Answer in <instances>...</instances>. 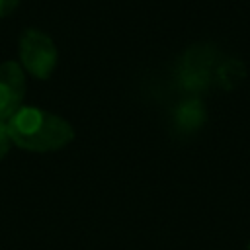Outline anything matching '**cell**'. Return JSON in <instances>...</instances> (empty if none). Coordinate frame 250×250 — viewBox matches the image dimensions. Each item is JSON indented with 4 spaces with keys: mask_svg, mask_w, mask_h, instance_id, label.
Segmentation results:
<instances>
[{
    "mask_svg": "<svg viewBox=\"0 0 250 250\" xmlns=\"http://www.w3.org/2000/svg\"><path fill=\"white\" fill-rule=\"evenodd\" d=\"M219 53L213 45H197L184 55L180 80L189 92H203L213 80Z\"/></svg>",
    "mask_w": 250,
    "mask_h": 250,
    "instance_id": "obj_3",
    "label": "cell"
},
{
    "mask_svg": "<svg viewBox=\"0 0 250 250\" xmlns=\"http://www.w3.org/2000/svg\"><path fill=\"white\" fill-rule=\"evenodd\" d=\"M8 131L12 143L27 152L61 150L74 139V129L64 117L33 105H21L8 119Z\"/></svg>",
    "mask_w": 250,
    "mask_h": 250,
    "instance_id": "obj_1",
    "label": "cell"
},
{
    "mask_svg": "<svg viewBox=\"0 0 250 250\" xmlns=\"http://www.w3.org/2000/svg\"><path fill=\"white\" fill-rule=\"evenodd\" d=\"M18 53H20V66L23 68V72L39 80H47L55 72L59 62V53L51 35L35 27H27L21 33L18 43Z\"/></svg>",
    "mask_w": 250,
    "mask_h": 250,
    "instance_id": "obj_2",
    "label": "cell"
},
{
    "mask_svg": "<svg viewBox=\"0 0 250 250\" xmlns=\"http://www.w3.org/2000/svg\"><path fill=\"white\" fill-rule=\"evenodd\" d=\"M244 76H246V66L242 61L234 57L223 61L215 70V80L223 90H234L236 86H240Z\"/></svg>",
    "mask_w": 250,
    "mask_h": 250,
    "instance_id": "obj_6",
    "label": "cell"
},
{
    "mask_svg": "<svg viewBox=\"0 0 250 250\" xmlns=\"http://www.w3.org/2000/svg\"><path fill=\"white\" fill-rule=\"evenodd\" d=\"M246 250H250V242H248V248H246Z\"/></svg>",
    "mask_w": 250,
    "mask_h": 250,
    "instance_id": "obj_9",
    "label": "cell"
},
{
    "mask_svg": "<svg viewBox=\"0 0 250 250\" xmlns=\"http://www.w3.org/2000/svg\"><path fill=\"white\" fill-rule=\"evenodd\" d=\"M205 105L197 98L184 100L174 111V123L182 133H195L205 123Z\"/></svg>",
    "mask_w": 250,
    "mask_h": 250,
    "instance_id": "obj_5",
    "label": "cell"
},
{
    "mask_svg": "<svg viewBox=\"0 0 250 250\" xmlns=\"http://www.w3.org/2000/svg\"><path fill=\"white\" fill-rule=\"evenodd\" d=\"M25 98V72L16 61L0 62V121H8Z\"/></svg>",
    "mask_w": 250,
    "mask_h": 250,
    "instance_id": "obj_4",
    "label": "cell"
},
{
    "mask_svg": "<svg viewBox=\"0 0 250 250\" xmlns=\"http://www.w3.org/2000/svg\"><path fill=\"white\" fill-rule=\"evenodd\" d=\"M20 6V0H0V18L14 14Z\"/></svg>",
    "mask_w": 250,
    "mask_h": 250,
    "instance_id": "obj_8",
    "label": "cell"
},
{
    "mask_svg": "<svg viewBox=\"0 0 250 250\" xmlns=\"http://www.w3.org/2000/svg\"><path fill=\"white\" fill-rule=\"evenodd\" d=\"M12 139H10V131H8V121H0V160L10 152L12 148Z\"/></svg>",
    "mask_w": 250,
    "mask_h": 250,
    "instance_id": "obj_7",
    "label": "cell"
}]
</instances>
